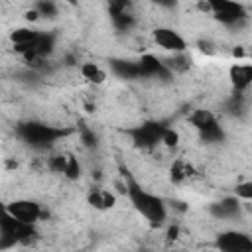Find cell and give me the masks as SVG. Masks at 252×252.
Instances as JSON below:
<instances>
[{"mask_svg":"<svg viewBox=\"0 0 252 252\" xmlns=\"http://www.w3.org/2000/svg\"><path fill=\"white\" fill-rule=\"evenodd\" d=\"M124 191L132 203V207L136 209V213L146 219V222H150L152 226H161L167 219V207L163 203V199L148 189H144L136 179L128 177Z\"/></svg>","mask_w":252,"mask_h":252,"instance_id":"cell-1","label":"cell"},{"mask_svg":"<svg viewBox=\"0 0 252 252\" xmlns=\"http://www.w3.org/2000/svg\"><path fill=\"white\" fill-rule=\"evenodd\" d=\"M35 236H37L35 226L22 224L6 213L2 215V220H0V250L14 248L16 244L28 246L35 240Z\"/></svg>","mask_w":252,"mask_h":252,"instance_id":"cell-2","label":"cell"},{"mask_svg":"<svg viewBox=\"0 0 252 252\" xmlns=\"http://www.w3.org/2000/svg\"><path fill=\"white\" fill-rule=\"evenodd\" d=\"M201 10L209 12L217 22H220L222 26L226 28H234V26H240L242 22H246L248 14H246V8L238 2H230V0H213V2H205V4H199Z\"/></svg>","mask_w":252,"mask_h":252,"instance_id":"cell-3","label":"cell"},{"mask_svg":"<svg viewBox=\"0 0 252 252\" xmlns=\"http://www.w3.org/2000/svg\"><path fill=\"white\" fill-rule=\"evenodd\" d=\"M165 128L161 122H144V124H138L134 128L128 130L132 142L142 148V150H156L158 146H161V140H163V134H165Z\"/></svg>","mask_w":252,"mask_h":252,"instance_id":"cell-4","label":"cell"},{"mask_svg":"<svg viewBox=\"0 0 252 252\" xmlns=\"http://www.w3.org/2000/svg\"><path fill=\"white\" fill-rule=\"evenodd\" d=\"M4 213L10 215L14 220H18L22 224H30V226H35L39 222V219L43 217L41 205L32 199H14L4 207Z\"/></svg>","mask_w":252,"mask_h":252,"instance_id":"cell-5","label":"cell"},{"mask_svg":"<svg viewBox=\"0 0 252 252\" xmlns=\"http://www.w3.org/2000/svg\"><path fill=\"white\" fill-rule=\"evenodd\" d=\"M20 136L35 148H47L49 144L57 142V138L63 136V132L57 130L55 126H47V124H39V122H28V124L20 126Z\"/></svg>","mask_w":252,"mask_h":252,"instance_id":"cell-6","label":"cell"},{"mask_svg":"<svg viewBox=\"0 0 252 252\" xmlns=\"http://www.w3.org/2000/svg\"><path fill=\"white\" fill-rule=\"evenodd\" d=\"M152 41L161 49L165 51L167 55H173V53H185L187 51V39L173 28L169 26H158L154 32H152Z\"/></svg>","mask_w":252,"mask_h":252,"instance_id":"cell-7","label":"cell"},{"mask_svg":"<svg viewBox=\"0 0 252 252\" xmlns=\"http://www.w3.org/2000/svg\"><path fill=\"white\" fill-rule=\"evenodd\" d=\"M219 252H252V236L242 230H224L215 238Z\"/></svg>","mask_w":252,"mask_h":252,"instance_id":"cell-8","label":"cell"},{"mask_svg":"<svg viewBox=\"0 0 252 252\" xmlns=\"http://www.w3.org/2000/svg\"><path fill=\"white\" fill-rule=\"evenodd\" d=\"M49 169L53 173H61L67 179H77L81 175V163L79 158H75L71 152H59L49 158Z\"/></svg>","mask_w":252,"mask_h":252,"instance_id":"cell-9","label":"cell"},{"mask_svg":"<svg viewBox=\"0 0 252 252\" xmlns=\"http://www.w3.org/2000/svg\"><path fill=\"white\" fill-rule=\"evenodd\" d=\"M228 83L236 94L252 89V63H234L228 67Z\"/></svg>","mask_w":252,"mask_h":252,"instance_id":"cell-10","label":"cell"},{"mask_svg":"<svg viewBox=\"0 0 252 252\" xmlns=\"http://www.w3.org/2000/svg\"><path fill=\"white\" fill-rule=\"evenodd\" d=\"M169 175H171L173 183L183 185V183L191 181V179L197 175V169H195V165H193L189 159L177 158V159H173L171 165H169Z\"/></svg>","mask_w":252,"mask_h":252,"instance_id":"cell-11","label":"cell"},{"mask_svg":"<svg viewBox=\"0 0 252 252\" xmlns=\"http://www.w3.org/2000/svg\"><path fill=\"white\" fill-rule=\"evenodd\" d=\"M87 201L96 211H108L116 205V195H114V191H110L106 187H94V189L89 191Z\"/></svg>","mask_w":252,"mask_h":252,"instance_id":"cell-12","label":"cell"},{"mask_svg":"<svg viewBox=\"0 0 252 252\" xmlns=\"http://www.w3.org/2000/svg\"><path fill=\"white\" fill-rule=\"evenodd\" d=\"M211 213L220 220H232L240 215V199L238 197H224L222 201L211 207Z\"/></svg>","mask_w":252,"mask_h":252,"instance_id":"cell-13","label":"cell"},{"mask_svg":"<svg viewBox=\"0 0 252 252\" xmlns=\"http://www.w3.org/2000/svg\"><path fill=\"white\" fill-rule=\"evenodd\" d=\"M79 73H81V77H83L87 83H91V85H102V83L106 81V71H104L98 63H94V61H85V63H81Z\"/></svg>","mask_w":252,"mask_h":252,"instance_id":"cell-14","label":"cell"},{"mask_svg":"<svg viewBox=\"0 0 252 252\" xmlns=\"http://www.w3.org/2000/svg\"><path fill=\"white\" fill-rule=\"evenodd\" d=\"M112 71L122 77V79H136L140 77V69H138V61H130V59H112L110 61Z\"/></svg>","mask_w":252,"mask_h":252,"instance_id":"cell-15","label":"cell"},{"mask_svg":"<svg viewBox=\"0 0 252 252\" xmlns=\"http://www.w3.org/2000/svg\"><path fill=\"white\" fill-rule=\"evenodd\" d=\"M165 69L173 75V73H185L189 67H191V57L189 53H173V55H167L165 59H161Z\"/></svg>","mask_w":252,"mask_h":252,"instance_id":"cell-16","label":"cell"},{"mask_svg":"<svg viewBox=\"0 0 252 252\" xmlns=\"http://www.w3.org/2000/svg\"><path fill=\"white\" fill-rule=\"evenodd\" d=\"M33 12L37 16H41V18H53V16H57V4H53V2H37L33 6Z\"/></svg>","mask_w":252,"mask_h":252,"instance_id":"cell-17","label":"cell"},{"mask_svg":"<svg viewBox=\"0 0 252 252\" xmlns=\"http://www.w3.org/2000/svg\"><path fill=\"white\" fill-rule=\"evenodd\" d=\"M234 197H238L240 201H252V179L240 181L234 187Z\"/></svg>","mask_w":252,"mask_h":252,"instance_id":"cell-18","label":"cell"}]
</instances>
